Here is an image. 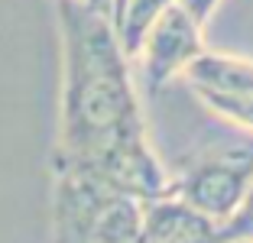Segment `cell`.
<instances>
[{
  "label": "cell",
  "instance_id": "obj_12",
  "mask_svg": "<svg viewBox=\"0 0 253 243\" xmlns=\"http://www.w3.org/2000/svg\"><path fill=\"white\" fill-rule=\"evenodd\" d=\"M231 243H253V240H231Z\"/></svg>",
  "mask_w": 253,
  "mask_h": 243
},
{
  "label": "cell",
  "instance_id": "obj_8",
  "mask_svg": "<svg viewBox=\"0 0 253 243\" xmlns=\"http://www.w3.org/2000/svg\"><path fill=\"white\" fill-rule=\"evenodd\" d=\"M217 234H221V243L253 240V182L247 185V192H244V198H240V204L234 207V214L217 227Z\"/></svg>",
  "mask_w": 253,
  "mask_h": 243
},
{
  "label": "cell",
  "instance_id": "obj_6",
  "mask_svg": "<svg viewBox=\"0 0 253 243\" xmlns=\"http://www.w3.org/2000/svg\"><path fill=\"white\" fill-rule=\"evenodd\" d=\"M133 243H221L217 224L179 201L175 195L143 201V224Z\"/></svg>",
  "mask_w": 253,
  "mask_h": 243
},
{
  "label": "cell",
  "instance_id": "obj_11",
  "mask_svg": "<svg viewBox=\"0 0 253 243\" xmlns=\"http://www.w3.org/2000/svg\"><path fill=\"white\" fill-rule=\"evenodd\" d=\"M120 3H124V0H111V13H114V10L120 7ZM111 13H107V16H111Z\"/></svg>",
  "mask_w": 253,
  "mask_h": 243
},
{
  "label": "cell",
  "instance_id": "obj_10",
  "mask_svg": "<svg viewBox=\"0 0 253 243\" xmlns=\"http://www.w3.org/2000/svg\"><path fill=\"white\" fill-rule=\"evenodd\" d=\"M78 3H84L91 10H101V13H111V0H78Z\"/></svg>",
  "mask_w": 253,
  "mask_h": 243
},
{
  "label": "cell",
  "instance_id": "obj_1",
  "mask_svg": "<svg viewBox=\"0 0 253 243\" xmlns=\"http://www.w3.org/2000/svg\"><path fill=\"white\" fill-rule=\"evenodd\" d=\"M62 33V104L52 169H78L136 198L172 195L169 169L149 146L140 91L111 16L55 0Z\"/></svg>",
  "mask_w": 253,
  "mask_h": 243
},
{
  "label": "cell",
  "instance_id": "obj_7",
  "mask_svg": "<svg viewBox=\"0 0 253 243\" xmlns=\"http://www.w3.org/2000/svg\"><path fill=\"white\" fill-rule=\"evenodd\" d=\"M169 3H175V0H124L111 13V26H114V33H117V42H120V49L126 52L130 62H133L146 30L156 23V16L163 13Z\"/></svg>",
  "mask_w": 253,
  "mask_h": 243
},
{
  "label": "cell",
  "instance_id": "obj_9",
  "mask_svg": "<svg viewBox=\"0 0 253 243\" xmlns=\"http://www.w3.org/2000/svg\"><path fill=\"white\" fill-rule=\"evenodd\" d=\"M175 3H179L195 23H201V26H205V23L214 16V10L221 7V0H175Z\"/></svg>",
  "mask_w": 253,
  "mask_h": 243
},
{
  "label": "cell",
  "instance_id": "obj_3",
  "mask_svg": "<svg viewBox=\"0 0 253 243\" xmlns=\"http://www.w3.org/2000/svg\"><path fill=\"white\" fill-rule=\"evenodd\" d=\"M169 178L175 198L221 227L253 182V143H221L182 156Z\"/></svg>",
  "mask_w": 253,
  "mask_h": 243
},
{
  "label": "cell",
  "instance_id": "obj_4",
  "mask_svg": "<svg viewBox=\"0 0 253 243\" xmlns=\"http://www.w3.org/2000/svg\"><path fill=\"white\" fill-rule=\"evenodd\" d=\"M201 52H205V26L195 23L179 3H169L146 30L133 55L146 94H159L172 78H182Z\"/></svg>",
  "mask_w": 253,
  "mask_h": 243
},
{
  "label": "cell",
  "instance_id": "obj_2",
  "mask_svg": "<svg viewBox=\"0 0 253 243\" xmlns=\"http://www.w3.org/2000/svg\"><path fill=\"white\" fill-rule=\"evenodd\" d=\"M52 243H133L143 198L78 169H52Z\"/></svg>",
  "mask_w": 253,
  "mask_h": 243
},
{
  "label": "cell",
  "instance_id": "obj_5",
  "mask_svg": "<svg viewBox=\"0 0 253 243\" xmlns=\"http://www.w3.org/2000/svg\"><path fill=\"white\" fill-rule=\"evenodd\" d=\"M185 84L211 114L253 133V62L227 52H201L185 68Z\"/></svg>",
  "mask_w": 253,
  "mask_h": 243
}]
</instances>
